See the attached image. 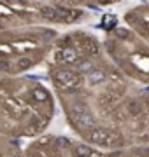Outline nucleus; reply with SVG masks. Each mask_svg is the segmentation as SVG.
<instances>
[{
  "instance_id": "f257e3e1",
  "label": "nucleus",
  "mask_w": 149,
  "mask_h": 157,
  "mask_svg": "<svg viewBox=\"0 0 149 157\" xmlns=\"http://www.w3.org/2000/svg\"><path fill=\"white\" fill-rule=\"evenodd\" d=\"M83 49H84V52H86L88 56H98L100 54V45H98V42L95 39H91V37H84V40H83Z\"/></svg>"
},
{
  "instance_id": "f03ea898",
  "label": "nucleus",
  "mask_w": 149,
  "mask_h": 157,
  "mask_svg": "<svg viewBox=\"0 0 149 157\" xmlns=\"http://www.w3.org/2000/svg\"><path fill=\"white\" fill-rule=\"evenodd\" d=\"M54 78H56L60 84H74L75 82V73H72L70 70H58L56 73H54Z\"/></svg>"
},
{
  "instance_id": "7ed1b4c3",
  "label": "nucleus",
  "mask_w": 149,
  "mask_h": 157,
  "mask_svg": "<svg viewBox=\"0 0 149 157\" xmlns=\"http://www.w3.org/2000/svg\"><path fill=\"white\" fill-rule=\"evenodd\" d=\"M72 119L77 121V122H79L81 126H84V128H93V126H95L93 117H90L86 113H72Z\"/></svg>"
},
{
  "instance_id": "20e7f679",
  "label": "nucleus",
  "mask_w": 149,
  "mask_h": 157,
  "mask_svg": "<svg viewBox=\"0 0 149 157\" xmlns=\"http://www.w3.org/2000/svg\"><path fill=\"white\" fill-rule=\"evenodd\" d=\"M88 80H90V84H100L105 80V73L102 70H91V72L88 73Z\"/></svg>"
},
{
  "instance_id": "39448f33",
  "label": "nucleus",
  "mask_w": 149,
  "mask_h": 157,
  "mask_svg": "<svg viewBox=\"0 0 149 157\" xmlns=\"http://www.w3.org/2000/svg\"><path fill=\"white\" fill-rule=\"evenodd\" d=\"M90 140L93 141V143H107V133L105 131H100V129H97V131H91L90 133Z\"/></svg>"
},
{
  "instance_id": "423d86ee",
  "label": "nucleus",
  "mask_w": 149,
  "mask_h": 157,
  "mask_svg": "<svg viewBox=\"0 0 149 157\" xmlns=\"http://www.w3.org/2000/svg\"><path fill=\"white\" fill-rule=\"evenodd\" d=\"M116 25H118V19H116V16H111V14H105L102 19V28L105 30H114Z\"/></svg>"
},
{
  "instance_id": "0eeeda50",
  "label": "nucleus",
  "mask_w": 149,
  "mask_h": 157,
  "mask_svg": "<svg viewBox=\"0 0 149 157\" xmlns=\"http://www.w3.org/2000/svg\"><path fill=\"white\" fill-rule=\"evenodd\" d=\"M77 67H79V70H81L83 73H90L91 70H95V68H93V63L90 61V59H86V58L77 59Z\"/></svg>"
},
{
  "instance_id": "6e6552de",
  "label": "nucleus",
  "mask_w": 149,
  "mask_h": 157,
  "mask_svg": "<svg viewBox=\"0 0 149 157\" xmlns=\"http://www.w3.org/2000/svg\"><path fill=\"white\" fill-rule=\"evenodd\" d=\"M126 110H128L130 115H139V113L142 112V107H140L139 101H130V103L126 105Z\"/></svg>"
},
{
  "instance_id": "1a4fd4ad",
  "label": "nucleus",
  "mask_w": 149,
  "mask_h": 157,
  "mask_svg": "<svg viewBox=\"0 0 149 157\" xmlns=\"http://www.w3.org/2000/svg\"><path fill=\"white\" fill-rule=\"evenodd\" d=\"M75 155L77 157H90L91 155V148L86 145H77L75 147Z\"/></svg>"
},
{
  "instance_id": "9d476101",
  "label": "nucleus",
  "mask_w": 149,
  "mask_h": 157,
  "mask_svg": "<svg viewBox=\"0 0 149 157\" xmlns=\"http://www.w3.org/2000/svg\"><path fill=\"white\" fill-rule=\"evenodd\" d=\"M32 65H34V59L30 56H21L18 59V67L21 68V70H26V68H30Z\"/></svg>"
},
{
  "instance_id": "9b49d317",
  "label": "nucleus",
  "mask_w": 149,
  "mask_h": 157,
  "mask_svg": "<svg viewBox=\"0 0 149 157\" xmlns=\"http://www.w3.org/2000/svg\"><path fill=\"white\" fill-rule=\"evenodd\" d=\"M32 94H34V100H37V101L47 100V91H46V89H40V87L34 89V91H32Z\"/></svg>"
},
{
  "instance_id": "f8f14e48",
  "label": "nucleus",
  "mask_w": 149,
  "mask_h": 157,
  "mask_svg": "<svg viewBox=\"0 0 149 157\" xmlns=\"http://www.w3.org/2000/svg\"><path fill=\"white\" fill-rule=\"evenodd\" d=\"M56 145L63 148V147H69V145H70V141H69V140H65V138H58V140H56Z\"/></svg>"
},
{
  "instance_id": "ddd939ff",
  "label": "nucleus",
  "mask_w": 149,
  "mask_h": 157,
  "mask_svg": "<svg viewBox=\"0 0 149 157\" xmlns=\"http://www.w3.org/2000/svg\"><path fill=\"white\" fill-rule=\"evenodd\" d=\"M7 67H9L7 59H0V70H7Z\"/></svg>"
}]
</instances>
